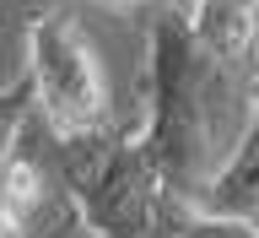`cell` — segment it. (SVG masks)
Wrapping results in <instances>:
<instances>
[{"instance_id":"cell-9","label":"cell","mask_w":259,"mask_h":238,"mask_svg":"<svg viewBox=\"0 0 259 238\" xmlns=\"http://www.w3.org/2000/svg\"><path fill=\"white\" fill-rule=\"evenodd\" d=\"M248 119L259 125V76H248Z\"/></svg>"},{"instance_id":"cell-4","label":"cell","mask_w":259,"mask_h":238,"mask_svg":"<svg viewBox=\"0 0 259 238\" xmlns=\"http://www.w3.org/2000/svg\"><path fill=\"white\" fill-rule=\"evenodd\" d=\"M200 217H222V222H259V125L248 119L238 146L227 152V162L210 174V184L194 200Z\"/></svg>"},{"instance_id":"cell-6","label":"cell","mask_w":259,"mask_h":238,"mask_svg":"<svg viewBox=\"0 0 259 238\" xmlns=\"http://www.w3.org/2000/svg\"><path fill=\"white\" fill-rule=\"evenodd\" d=\"M27 238H103L76 206H70V195H54V200H38V206L22 217Z\"/></svg>"},{"instance_id":"cell-2","label":"cell","mask_w":259,"mask_h":238,"mask_svg":"<svg viewBox=\"0 0 259 238\" xmlns=\"http://www.w3.org/2000/svg\"><path fill=\"white\" fill-rule=\"evenodd\" d=\"M54 157L70 206L103 238H173L184 200L167 195L151 157L141 152L135 130H87V135H54Z\"/></svg>"},{"instance_id":"cell-3","label":"cell","mask_w":259,"mask_h":238,"mask_svg":"<svg viewBox=\"0 0 259 238\" xmlns=\"http://www.w3.org/2000/svg\"><path fill=\"white\" fill-rule=\"evenodd\" d=\"M27 81L32 109L49 119L54 135H87L108 125V81L97 49L60 6H38L27 16Z\"/></svg>"},{"instance_id":"cell-1","label":"cell","mask_w":259,"mask_h":238,"mask_svg":"<svg viewBox=\"0 0 259 238\" xmlns=\"http://www.w3.org/2000/svg\"><path fill=\"white\" fill-rule=\"evenodd\" d=\"M248 125V76L216 60L184 22V6H157L146 27V125L135 141L173 200L194 206Z\"/></svg>"},{"instance_id":"cell-11","label":"cell","mask_w":259,"mask_h":238,"mask_svg":"<svg viewBox=\"0 0 259 238\" xmlns=\"http://www.w3.org/2000/svg\"><path fill=\"white\" fill-rule=\"evenodd\" d=\"M157 6H189V0H157Z\"/></svg>"},{"instance_id":"cell-5","label":"cell","mask_w":259,"mask_h":238,"mask_svg":"<svg viewBox=\"0 0 259 238\" xmlns=\"http://www.w3.org/2000/svg\"><path fill=\"white\" fill-rule=\"evenodd\" d=\"M184 22L200 38V49H210L227 65H243V54H254L259 44V0H189Z\"/></svg>"},{"instance_id":"cell-10","label":"cell","mask_w":259,"mask_h":238,"mask_svg":"<svg viewBox=\"0 0 259 238\" xmlns=\"http://www.w3.org/2000/svg\"><path fill=\"white\" fill-rule=\"evenodd\" d=\"M119 6H157V0H119Z\"/></svg>"},{"instance_id":"cell-7","label":"cell","mask_w":259,"mask_h":238,"mask_svg":"<svg viewBox=\"0 0 259 238\" xmlns=\"http://www.w3.org/2000/svg\"><path fill=\"white\" fill-rule=\"evenodd\" d=\"M27 114H32V81L16 76L6 92H0V162L22 146V130H27Z\"/></svg>"},{"instance_id":"cell-8","label":"cell","mask_w":259,"mask_h":238,"mask_svg":"<svg viewBox=\"0 0 259 238\" xmlns=\"http://www.w3.org/2000/svg\"><path fill=\"white\" fill-rule=\"evenodd\" d=\"M0 238H27L22 217H16V211H6V206H0Z\"/></svg>"}]
</instances>
